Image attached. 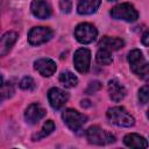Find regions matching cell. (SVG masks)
<instances>
[{
  "mask_svg": "<svg viewBox=\"0 0 149 149\" xmlns=\"http://www.w3.org/2000/svg\"><path fill=\"white\" fill-rule=\"evenodd\" d=\"M108 120L119 127H132L135 123L134 118L123 107H112L107 111Z\"/></svg>",
  "mask_w": 149,
  "mask_h": 149,
  "instance_id": "cell-1",
  "label": "cell"
},
{
  "mask_svg": "<svg viewBox=\"0 0 149 149\" xmlns=\"http://www.w3.org/2000/svg\"><path fill=\"white\" fill-rule=\"evenodd\" d=\"M86 139L88 140L90 143L98 144V146L109 144L115 141V137L111 133L104 130L99 126H91L86 130Z\"/></svg>",
  "mask_w": 149,
  "mask_h": 149,
  "instance_id": "cell-2",
  "label": "cell"
},
{
  "mask_svg": "<svg viewBox=\"0 0 149 149\" xmlns=\"http://www.w3.org/2000/svg\"><path fill=\"white\" fill-rule=\"evenodd\" d=\"M111 16L115 20L134 22V21L137 20L139 13L134 8L133 5L125 2V3H120V5H116L115 7H113L112 10H111Z\"/></svg>",
  "mask_w": 149,
  "mask_h": 149,
  "instance_id": "cell-3",
  "label": "cell"
},
{
  "mask_svg": "<svg viewBox=\"0 0 149 149\" xmlns=\"http://www.w3.org/2000/svg\"><path fill=\"white\" fill-rule=\"evenodd\" d=\"M98 35V31L95 29V27L91 23H80L74 29V37L77 38L78 42L83 43V44H88L91 42H93L95 40Z\"/></svg>",
  "mask_w": 149,
  "mask_h": 149,
  "instance_id": "cell-4",
  "label": "cell"
},
{
  "mask_svg": "<svg viewBox=\"0 0 149 149\" xmlns=\"http://www.w3.org/2000/svg\"><path fill=\"white\" fill-rule=\"evenodd\" d=\"M62 119L65 122V125L72 130L80 129L84 126V123L86 122V120H87L86 115H84V114H81L78 111L72 109V108L65 109L63 112V114H62Z\"/></svg>",
  "mask_w": 149,
  "mask_h": 149,
  "instance_id": "cell-5",
  "label": "cell"
},
{
  "mask_svg": "<svg viewBox=\"0 0 149 149\" xmlns=\"http://www.w3.org/2000/svg\"><path fill=\"white\" fill-rule=\"evenodd\" d=\"M52 35V30L48 27H34L28 33V42L31 45H40L48 42Z\"/></svg>",
  "mask_w": 149,
  "mask_h": 149,
  "instance_id": "cell-6",
  "label": "cell"
},
{
  "mask_svg": "<svg viewBox=\"0 0 149 149\" xmlns=\"http://www.w3.org/2000/svg\"><path fill=\"white\" fill-rule=\"evenodd\" d=\"M90 62H91V52L88 49L80 48L74 52L73 64L78 72L86 73L90 69Z\"/></svg>",
  "mask_w": 149,
  "mask_h": 149,
  "instance_id": "cell-7",
  "label": "cell"
},
{
  "mask_svg": "<svg viewBox=\"0 0 149 149\" xmlns=\"http://www.w3.org/2000/svg\"><path fill=\"white\" fill-rule=\"evenodd\" d=\"M48 99H49V102L52 108L59 109L69 100V93H66L65 91H63L58 87H52L48 92Z\"/></svg>",
  "mask_w": 149,
  "mask_h": 149,
  "instance_id": "cell-8",
  "label": "cell"
},
{
  "mask_svg": "<svg viewBox=\"0 0 149 149\" xmlns=\"http://www.w3.org/2000/svg\"><path fill=\"white\" fill-rule=\"evenodd\" d=\"M45 115V109L38 104H31L24 112V119L28 123L35 125Z\"/></svg>",
  "mask_w": 149,
  "mask_h": 149,
  "instance_id": "cell-9",
  "label": "cell"
},
{
  "mask_svg": "<svg viewBox=\"0 0 149 149\" xmlns=\"http://www.w3.org/2000/svg\"><path fill=\"white\" fill-rule=\"evenodd\" d=\"M35 69L40 72V74L44 77H50L56 72V63L50 58H40L34 63Z\"/></svg>",
  "mask_w": 149,
  "mask_h": 149,
  "instance_id": "cell-10",
  "label": "cell"
},
{
  "mask_svg": "<svg viewBox=\"0 0 149 149\" xmlns=\"http://www.w3.org/2000/svg\"><path fill=\"white\" fill-rule=\"evenodd\" d=\"M30 9L38 19H48L51 15V7L44 0H34L30 5Z\"/></svg>",
  "mask_w": 149,
  "mask_h": 149,
  "instance_id": "cell-11",
  "label": "cell"
},
{
  "mask_svg": "<svg viewBox=\"0 0 149 149\" xmlns=\"http://www.w3.org/2000/svg\"><path fill=\"white\" fill-rule=\"evenodd\" d=\"M107 88H108V93H109V97L113 101H121L125 95H126V88L122 84H120L116 79H112L108 81V85H107Z\"/></svg>",
  "mask_w": 149,
  "mask_h": 149,
  "instance_id": "cell-12",
  "label": "cell"
},
{
  "mask_svg": "<svg viewBox=\"0 0 149 149\" xmlns=\"http://www.w3.org/2000/svg\"><path fill=\"white\" fill-rule=\"evenodd\" d=\"M101 0H78L77 12L81 15H88L94 13L100 6Z\"/></svg>",
  "mask_w": 149,
  "mask_h": 149,
  "instance_id": "cell-13",
  "label": "cell"
},
{
  "mask_svg": "<svg viewBox=\"0 0 149 149\" xmlns=\"http://www.w3.org/2000/svg\"><path fill=\"white\" fill-rule=\"evenodd\" d=\"M16 38H17V34L15 31H7L2 35L1 42H0V55L1 56H5L7 52H9V50L16 42Z\"/></svg>",
  "mask_w": 149,
  "mask_h": 149,
  "instance_id": "cell-14",
  "label": "cell"
},
{
  "mask_svg": "<svg viewBox=\"0 0 149 149\" xmlns=\"http://www.w3.org/2000/svg\"><path fill=\"white\" fill-rule=\"evenodd\" d=\"M125 44L123 40L118 38V37H109V36H105L100 40L99 42V47L101 49H106L109 51H114V50H119L120 48H122Z\"/></svg>",
  "mask_w": 149,
  "mask_h": 149,
  "instance_id": "cell-15",
  "label": "cell"
},
{
  "mask_svg": "<svg viewBox=\"0 0 149 149\" xmlns=\"http://www.w3.org/2000/svg\"><path fill=\"white\" fill-rule=\"evenodd\" d=\"M123 142L127 147L130 148H147L148 147V142L147 140L139 135V134H128L125 136Z\"/></svg>",
  "mask_w": 149,
  "mask_h": 149,
  "instance_id": "cell-16",
  "label": "cell"
},
{
  "mask_svg": "<svg viewBox=\"0 0 149 149\" xmlns=\"http://www.w3.org/2000/svg\"><path fill=\"white\" fill-rule=\"evenodd\" d=\"M143 61H144L143 55H142V52L139 49H134V50L129 51V54H128V62L130 64L132 71H134Z\"/></svg>",
  "mask_w": 149,
  "mask_h": 149,
  "instance_id": "cell-17",
  "label": "cell"
},
{
  "mask_svg": "<svg viewBox=\"0 0 149 149\" xmlns=\"http://www.w3.org/2000/svg\"><path fill=\"white\" fill-rule=\"evenodd\" d=\"M59 81H61V84L63 85V86H65V87H74L77 84H78V79H77V77L72 73V72H70V71H65V72H62L61 74H59Z\"/></svg>",
  "mask_w": 149,
  "mask_h": 149,
  "instance_id": "cell-18",
  "label": "cell"
},
{
  "mask_svg": "<svg viewBox=\"0 0 149 149\" xmlns=\"http://www.w3.org/2000/svg\"><path fill=\"white\" fill-rule=\"evenodd\" d=\"M95 59L99 64H102V65H108L112 63L113 58H112V55H111V51L109 50H106V49H99L97 55H95Z\"/></svg>",
  "mask_w": 149,
  "mask_h": 149,
  "instance_id": "cell-19",
  "label": "cell"
},
{
  "mask_svg": "<svg viewBox=\"0 0 149 149\" xmlns=\"http://www.w3.org/2000/svg\"><path fill=\"white\" fill-rule=\"evenodd\" d=\"M54 129H55V123H54L51 120H48V121L43 125L41 132H40L38 134H35V135L33 136V140L36 141V140H40V139H42V137H45V136H48L49 134H51Z\"/></svg>",
  "mask_w": 149,
  "mask_h": 149,
  "instance_id": "cell-20",
  "label": "cell"
},
{
  "mask_svg": "<svg viewBox=\"0 0 149 149\" xmlns=\"http://www.w3.org/2000/svg\"><path fill=\"white\" fill-rule=\"evenodd\" d=\"M135 74H137L143 80H149V63H146L144 61L133 71Z\"/></svg>",
  "mask_w": 149,
  "mask_h": 149,
  "instance_id": "cell-21",
  "label": "cell"
},
{
  "mask_svg": "<svg viewBox=\"0 0 149 149\" xmlns=\"http://www.w3.org/2000/svg\"><path fill=\"white\" fill-rule=\"evenodd\" d=\"M20 87L22 90H26V91H31L35 88V81L31 77H24L20 81Z\"/></svg>",
  "mask_w": 149,
  "mask_h": 149,
  "instance_id": "cell-22",
  "label": "cell"
},
{
  "mask_svg": "<svg viewBox=\"0 0 149 149\" xmlns=\"http://www.w3.org/2000/svg\"><path fill=\"white\" fill-rule=\"evenodd\" d=\"M139 100L141 104H147L149 102V84L144 85L140 88L139 91Z\"/></svg>",
  "mask_w": 149,
  "mask_h": 149,
  "instance_id": "cell-23",
  "label": "cell"
},
{
  "mask_svg": "<svg viewBox=\"0 0 149 149\" xmlns=\"http://www.w3.org/2000/svg\"><path fill=\"white\" fill-rule=\"evenodd\" d=\"M14 93V90H13V86L12 85H6V84H2V87H1V99L5 100L6 98H9L12 97Z\"/></svg>",
  "mask_w": 149,
  "mask_h": 149,
  "instance_id": "cell-24",
  "label": "cell"
},
{
  "mask_svg": "<svg viewBox=\"0 0 149 149\" xmlns=\"http://www.w3.org/2000/svg\"><path fill=\"white\" fill-rule=\"evenodd\" d=\"M100 87H101V84L99 83V81H91L90 84H88V87L86 88V93H88V94H93V93H95L98 90H100Z\"/></svg>",
  "mask_w": 149,
  "mask_h": 149,
  "instance_id": "cell-25",
  "label": "cell"
},
{
  "mask_svg": "<svg viewBox=\"0 0 149 149\" xmlns=\"http://www.w3.org/2000/svg\"><path fill=\"white\" fill-rule=\"evenodd\" d=\"M59 7H61L62 12H64V13H70L71 9H72V2H71V0H61Z\"/></svg>",
  "mask_w": 149,
  "mask_h": 149,
  "instance_id": "cell-26",
  "label": "cell"
},
{
  "mask_svg": "<svg viewBox=\"0 0 149 149\" xmlns=\"http://www.w3.org/2000/svg\"><path fill=\"white\" fill-rule=\"evenodd\" d=\"M142 43L147 47H149V30H147L143 35H142Z\"/></svg>",
  "mask_w": 149,
  "mask_h": 149,
  "instance_id": "cell-27",
  "label": "cell"
},
{
  "mask_svg": "<svg viewBox=\"0 0 149 149\" xmlns=\"http://www.w3.org/2000/svg\"><path fill=\"white\" fill-rule=\"evenodd\" d=\"M87 102H90L88 100H81V106L84 107V106H90V104H87Z\"/></svg>",
  "mask_w": 149,
  "mask_h": 149,
  "instance_id": "cell-28",
  "label": "cell"
},
{
  "mask_svg": "<svg viewBox=\"0 0 149 149\" xmlns=\"http://www.w3.org/2000/svg\"><path fill=\"white\" fill-rule=\"evenodd\" d=\"M147 116H148V119H149V109H148V112H147Z\"/></svg>",
  "mask_w": 149,
  "mask_h": 149,
  "instance_id": "cell-29",
  "label": "cell"
},
{
  "mask_svg": "<svg viewBox=\"0 0 149 149\" xmlns=\"http://www.w3.org/2000/svg\"><path fill=\"white\" fill-rule=\"evenodd\" d=\"M109 1H114V0H109Z\"/></svg>",
  "mask_w": 149,
  "mask_h": 149,
  "instance_id": "cell-30",
  "label": "cell"
}]
</instances>
